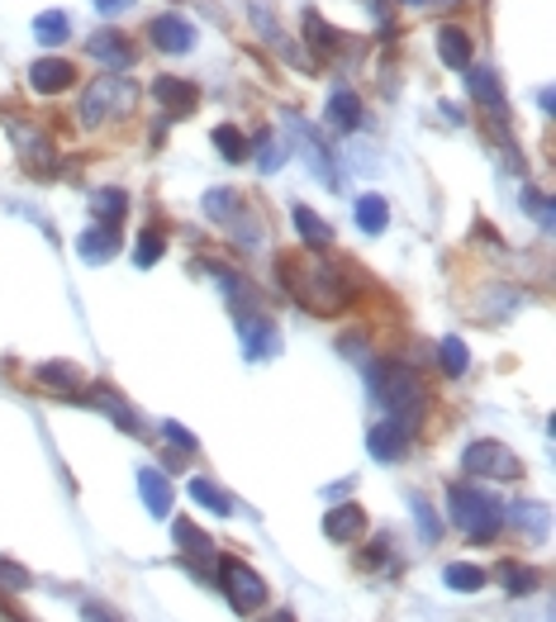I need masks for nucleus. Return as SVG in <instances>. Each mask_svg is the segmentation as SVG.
Instances as JSON below:
<instances>
[{"instance_id":"f257e3e1","label":"nucleus","mask_w":556,"mask_h":622,"mask_svg":"<svg viewBox=\"0 0 556 622\" xmlns=\"http://www.w3.org/2000/svg\"><path fill=\"white\" fill-rule=\"evenodd\" d=\"M276 276H281L285 295H291L299 309H309V314H319V318H338L356 299L352 276L342 267L328 262V257H319V252H309V257H281Z\"/></svg>"},{"instance_id":"f03ea898","label":"nucleus","mask_w":556,"mask_h":622,"mask_svg":"<svg viewBox=\"0 0 556 622\" xmlns=\"http://www.w3.org/2000/svg\"><path fill=\"white\" fill-rule=\"evenodd\" d=\"M371 399L385 409V418L390 423H405L413 432V423L423 418V385H419V375H413L405 361H376L371 366Z\"/></svg>"},{"instance_id":"7ed1b4c3","label":"nucleus","mask_w":556,"mask_h":622,"mask_svg":"<svg viewBox=\"0 0 556 622\" xmlns=\"http://www.w3.org/2000/svg\"><path fill=\"white\" fill-rule=\"evenodd\" d=\"M447 509H452V523L466 532L470 542H490L499 528H504V509L490 489H480L476 480H456L447 489Z\"/></svg>"},{"instance_id":"20e7f679","label":"nucleus","mask_w":556,"mask_h":622,"mask_svg":"<svg viewBox=\"0 0 556 622\" xmlns=\"http://www.w3.org/2000/svg\"><path fill=\"white\" fill-rule=\"evenodd\" d=\"M134 105H138V86H128L124 77H100L91 91L81 95V124L86 128H100V124H110V120H124Z\"/></svg>"},{"instance_id":"39448f33","label":"nucleus","mask_w":556,"mask_h":622,"mask_svg":"<svg viewBox=\"0 0 556 622\" xmlns=\"http://www.w3.org/2000/svg\"><path fill=\"white\" fill-rule=\"evenodd\" d=\"M219 585H224L228 609L242 613V618L262 609L266 595H271V585L248 566V561H238V556H224V561H219Z\"/></svg>"},{"instance_id":"423d86ee","label":"nucleus","mask_w":556,"mask_h":622,"mask_svg":"<svg viewBox=\"0 0 556 622\" xmlns=\"http://www.w3.org/2000/svg\"><path fill=\"white\" fill-rule=\"evenodd\" d=\"M205 214L214 224H224L228 234H234V242L238 248H257V238H262V228H257V219H252V210L242 205V195L238 191H224V185H214V191H205Z\"/></svg>"},{"instance_id":"0eeeda50","label":"nucleus","mask_w":556,"mask_h":622,"mask_svg":"<svg viewBox=\"0 0 556 622\" xmlns=\"http://www.w3.org/2000/svg\"><path fill=\"white\" fill-rule=\"evenodd\" d=\"M462 471L470 475V480H519L523 461L513 456L504 442L480 438V442H470L466 452H462Z\"/></svg>"},{"instance_id":"6e6552de","label":"nucleus","mask_w":556,"mask_h":622,"mask_svg":"<svg viewBox=\"0 0 556 622\" xmlns=\"http://www.w3.org/2000/svg\"><path fill=\"white\" fill-rule=\"evenodd\" d=\"M86 53H91L100 67H110V71L134 67V43H128L120 29H100V34H91V38H86Z\"/></svg>"},{"instance_id":"1a4fd4ad","label":"nucleus","mask_w":556,"mask_h":622,"mask_svg":"<svg viewBox=\"0 0 556 622\" xmlns=\"http://www.w3.org/2000/svg\"><path fill=\"white\" fill-rule=\"evenodd\" d=\"M238 332H242V352L248 361H262L276 352V328H271L266 314H238Z\"/></svg>"},{"instance_id":"9d476101","label":"nucleus","mask_w":556,"mask_h":622,"mask_svg":"<svg viewBox=\"0 0 556 622\" xmlns=\"http://www.w3.org/2000/svg\"><path fill=\"white\" fill-rule=\"evenodd\" d=\"M148 38H152V48H162V53H185L195 43V29L181 20V14H157V20H148Z\"/></svg>"},{"instance_id":"9b49d317","label":"nucleus","mask_w":556,"mask_h":622,"mask_svg":"<svg viewBox=\"0 0 556 622\" xmlns=\"http://www.w3.org/2000/svg\"><path fill=\"white\" fill-rule=\"evenodd\" d=\"M71 81H77V71H71L67 57H38V63L29 67V86H34L38 95H57V91H67Z\"/></svg>"},{"instance_id":"f8f14e48","label":"nucleus","mask_w":556,"mask_h":622,"mask_svg":"<svg viewBox=\"0 0 556 622\" xmlns=\"http://www.w3.org/2000/svg\"><path fill=\"white\" fill-rule=\"evenodd\" d=\"M466 81H470V95H476L480 110H490L499 124L509 120V105H504V91H499V77L490 67H466Z\"/></svg>"},{"instance_id":"ddd939ff","label":"nucleus","mask_w":556,"mask_h":622,"mask_svg":"<svg viewBox=\"0 0 556 622\" xmlns=\"http://www.w3.org/2000/svg\"><path fill=\"white\" fill-rule=\"evenodd\" d=\"M366 446H371V456H376V461H399L409 452V428L385 418V423H376L366 432Z\"/></svg>"},{"instance_id":"4468645a","label":"nucleus","mask_w":556,"mask_h":622,"mask_svg":"<svg viewBox=\"0 0 556 622\" xmlns=\"http://www.w3.org/2000/svg\"><path fill=\"white\" fill-rule=\"evenodd\" d=\"M152 100H157V105H162L167 114H191V110L200 105L195 86L181 81V77H157V81H152Z\"/></svg>"},{"instance_id":"2eb2a0df","label":"nucleus","mask_w":556,"mask_h":622,"mask_svg":"<svg viewBox=\"0 0 556 622\" xmlns=\"http://www.w3.org/2000/svg\"><path fill=\"white\" fill-rule=\"evenodd\" d=\"M366 532V513L356 504H338V509L324 513V538L328 542H356Z\"/></svg>"},{"instance_id":"dca6fc26","label":"nucleus","mask_w":556,"mask_h":622,"mask_svg":"<svg viewBox=\"0 0 556 622\" xmlns=\"http://www.w3.org/2000/svg\"><path fill=\"white\" fill-rule=\"evenodd\" d=\"M324 120H328V128H333V134H352V128H362V100H356L348 86H338V91L328 95Z\"/></svg>"},{"instance_id":"f3484780","label":"nucleus","mask_w":556,"mask_h":622,"mask_svg":"<svg viewBox=\"0 0 556 622\" xmlns=\"http://www.w3.org/2000/svg\"><path fill=\"white\" fill-rule=\"evenodd\" d=\"M34 381L71 399V395H77V389L86 385V375H81L77 361H43V366H34Z\"/></svg>"},{"instance_id":"a211bd4d","label":"nucleus","mask_w":556,"mask_h":622,"mask_svg":"<svg viewBox=\"0 0 556 622\" xmlns=\"http://www.w3.org/2000/svg\"><path fill=\"white\" fill-rule=\"evenodd\" d=\"M138 495H143V504H148L152 518H167L171 513V499H177V495H171V480H167L162 471H152V466L138 471Z\"/></svg>"},{"instance_id":"6ab92c4d","label":"nucleus","mask_w":556,"mask_h":622,"mask_svg":"<svg viewBox=\"0 0 556 622\" xmlns=\"http://www.w3.org/2000/svg\"><path fill=\"white\" fill-rule=\"evenodd\" d=\"M438 57H442V67L466 71V67H470V38H466L456 24H442V29H438Z\"/></svg>"},{"instance_id":"aec40b11","label":"nucleus","mask_w":556,"mask_h":622,"mask_svg":"<svg viewBox=\"0 0 556 622\" xmlns=\"http://www.w3.org/2000/svg\"><path fill=\"white\" fill-rule=\"evenodd\" d=\"M114 248H120V238H114V228H105V224L86 228V234L77 238V252H81V262H91V267L110 262V257H114Z\"/></svg>"},{"instance_id":"412c9836","label":"nucleus","mask_w":556,"mask_h":622,"mask_svg":"<svg viewBox=\"0 0 556 622\" xmlns=\"http://www.w3.org/2000/svg\"><path fill=\"white\" fill-rule=\"evenodd\" d=\"M291 219H295V234H299V242H305L309 252H324L328 242H333V228H328V224H324V219H319V214H314L309 205H295Z\"/></svg>"},{"instance_id":"4be33fe9","label":"nucleus","mask_w":556,"mask_h":622,"mask_svg":"<svg viewBox=\"0 0 556 622\" xmlns=\"http://www.w3.org/2000/svg\"><path fill=\"white\" fill-rule=\"evenodd\" d=\"M86 404H95L100 414H110L124 432H138V428H143V423H138V414L128 409V404H124L120 395H114V389H105V385H91V399H86Z\"/></svg>"},{"instance_id":"5701e85b","label":"nucleus","mask_w":556,"mask_h":622,"mask_svg":"<svg viewBox=\"0 0 556 622\" xmlns=\"http://www.w3.org/2000/svg\"><path fill=\"white\" fill-rule=\"evenodd\" d=\"M356 228H362L366 238L385 234V228H390V205H385L381 195H362L356 200Z\"/></svg>"},{"instance_id":"b1692460","label":"nucleus","mask_w":556,"mask_h":622,"mask_svg":"<svg viewBox=\"0 0 556 622\" xmlns=\"http://www.w3.org/2000/svg\"><path fill=\"white\" fill-rule=\"evenodd\" d=\"M14 143H20V152H24L29 167H38V171L53 167V143L43 138L38 128H20V124H14Z\"/></svg>"},{"instance_id":"393cba45","label":"nucleus","mask_w":556,"mask_h":622,"mask_svg":"<svg viewBox=\"0 0 556 622\" xmlns=\"http://www.w3.org/2000/svg\"><path fill=\"white\" fill-rule=\"evenodd\" d=\"M91 214H95V219L105 224V228H114V224H120L124 214H128V195L120 191V185H105V191L91 195Z\"/></svg>"},{"instance_id":"a878e982","label":"nucleus","mask_w":556,"mask_h":622,"mask_svg":"<svg viewBox=\"0 0 556 622\" xmlns=\"http://www.w3.org/2000/svg\"><path fill=\"white\" fill-rule=\"evenodd\" d=\"M171 532H177V542L195 556V570H205V561L214 556V542H209L205 532H200V528L191 523V518H177V523H171Z\"/></svg>"},{"instance_id":"bb28decb","label":"nucleus","mask_w":556,"mask_h":622,"mask_svg":"<svg viewBox=\"0 0 556 622\" xmlns=\"http://www.w3.org/2000/svg\"><path fill=\"white\" fill-rule=\"evenodd\" d=\"M34 38L48 43V48H57V43L71 38V20L63 10H43V14H34Z\"/></svg>"},{"instance_id":"cd10ccee","label":"nucleus","mask_w":556,"mask_h":622,"mask_svg":"<svg viewBox=\"0 0 556 622\" xmlns=\"http://www.w3.org/2000/svg\"><path fill=\"white\" fill-rule=\"evenodd\" d=\"M442 585L456 589V595H476V589L490 585V575H485L480 566H466V561H456V566L442 570Z\"/></svg>"},{"instance_id":"c85d7f7f","label":"nucleus","mask_w":556,"mask_h":622,"mask_svg":"<svg viewBox=\"0 0 556 622\" xmlns=\"http://www.w3.org/2000/svg\"><path fill=\"white\" fill-rule=\"evenodd\" d=\"M495 575L504 580V589L513 599H523V595H533V585H537V575L527 570V566H519V561H499L495 566Z\"/></svg>"},{"instance_id":"c756f323","label":"nucleus","mask_w":556,"mask_h":622,"mask_svg":"<svg viewBox=\"0 0 556 622\" xmlns=\"http://www.w3.org/2000/svg\"><path fill=\"white\" fill-rule=\"evenodd\" d=\"M438 361H442V371H447V375H466V366H470L466 342H462V338H452V332H447V338L438 342Z\"/></svg>"},{"instance_id":"7c9ffc66","label":"nucleus","mask_w":556,"mask_h":622,"mask_svg":"<svg viewBox=\"0 0 556 622\" xmlns=\"http://www.w3.org/2000/svg\"><path fill=\"white\" fill-rule=\"evenodd\" d=\"M191 499H195V504H205L209 513H224V518L234 513V499H228L219 485H209V480H191Z\"/></svg>"},{"instance_id":"2f4dec72","label":"nucleus","mask_w":556,"mask_h":622,"mask_svg":"<svg viewBox=\"0 0 556 622\" xmlns=\"http://www.w3.org/2000/svg\"><path fill=\"white\" fill-rule=\"evenodd\" d=\"M24 589H34V575L20 561H0V595H24Z\"/></svg>"},{"instance_id":"473e14b6","label":"nucleus","mask_w":556,"mask_h":622,"mask_svg":"<svg viewBox=\"0 0 556 622\" xmlns=\"http://www.w3.org/2000/svg\"><path fill=\"white\" fill-rule=\"evenodd\" d=\"M162 252H167L162 234H157V228H143V234H138V248H134V262H138V267H157V262H162Z\"/></svg>"},{"instance_id":"72a5a7b5","label":"nucleus","mask_w":556,"mask_h":622,"mask_svg":"<svg viewBox=\"0 0 556 622\" xmlns=\"http://www.w3.org/2000/svg\"><path fill=\"white\" fill-rule=\"evenodd\" d=\"M214 148H219L228 162H242V157H248V138L238 134V128H228V124H219L214 128Z\"/></svg>"},{"instance_id":"f704fd0d","label":"nucleus","mask_w":556,"mask_h":622,"mask_svg":"<svg viewBox=\"0 0 556 622\" xmlns=\"http://www.w3.org/2000/svg\"><path fill=\"white\" fill-rule=\"evenodd\" d=\"M305 38H309V43H314V48H319V53L338 48V34H333V29H328V24L319 20V14H314V10H305Z\"/></svg>"},{"instance_id":"c9c22d12","label":"nucleus","mask_w":556,"mask_h":622,"mask_svg":"<svg viewBox=\"0 0 556 622\" xmlns=\"http://www.w3.org/2000/svg\"><path fill=\"white\" fill-rule=\"evenodd\" d=\"M523 210H533V219H537L542 228L556 224V205H552V195H542V191H527V195H523Z\"/></svg>"},{"instance_id":"e433bc0d","label":"nucleus","mask_w":556,"mask_h":622,"mask_svg":"<svg viewBox=\"0 0 556 622\" xmlns=\"http://www.w3.org/2000/svg\"><path fill=\"white\" fill-rule=\"evenodd\" d=\"M252 152H257V167H262V171H276L281 167V148H276V138H271V134H257V143H252Z\"/></svg>"},{"instance_id":"4c0bfd02","label":"nucleus","mask_w":556,"mask_h":622,"mask_svg":"<svg viewBox=\"0 0 556 622\" xmlns=\"http://www.w3.org/2000/svg\"><path fill=\"white\" fill-rule=\"evenodd\" d=\"M413 513H419V528H423V538H428V542H438V538H442V523L433 518V509H428L423 499H413Z\"/></svg>"},{"instance_id":"58836bf2","label":"nucleus","mask_w":556,"mask_h":622,"mask_svg":"<svg viewBox=\"0 0 556 622\" xmlns=\"http://www.w3.org/2000/svg\"><path fill=\"white\" fill-rule=\"evenodd\" d=\"M162 432H167V438H171V446H181L185 456H191L195 446H200V442H195V432H191V428H181V423H162Z\"/></svg>"},{"instance_id":"ea45409f","label":"nucleus","mask_w":556,"mask_h":622,"mask_svg":"<svg viewBox=\"0 0 556 622\" xmlns=\"http://www.w3.org/2000/svg\"><path fill=\"white\" fill-rule=\"evenodd\" d=\"M81 618H86V622H120L114 613H105V609H100V603H81Z\"/></svg>"},{"instance_id":"a19ab883","label":"nucleus","mask_w":556,"mask_h":622,"mask_svg":"<svg viewBox=\"0 0 556 622\" xmlns=\"http://www.w3.org/2000/svg\"><path fill=\"white\" fill-rule=\"evenodd\" d=\"M537 105H542V110H547V114L556 110V91H552V86H542V91H537Z\"/></svg>"},{"instance_id":"79ce46f5","label":"nucleus","mask_w":556,"mask_h":622,"mask_svg":"<svg viewBox=\"0 0 556 622\" xmlns=\"http://www.w3.org/2000/svg\"><path fill=\"white\" fill-rule=\"evenodd\" d=\"M124 5H134V0H95L100 14H114V10H124Z\"/></svg>"},{"instance_id":"37998d69","label":"nucleus","mask_w":556,"mask_h":622,"mask_svg":"<svg viewBox=\"0 0 556 622\" xmlns=\"http://www.w3.org/2000/svg\"><path fill=\"white\" fill-rule=\"evenodd\" d=\"M262 622H295V613H285V609H276L271 618H262Z\"/></svg>"},{"instance_id":"c03bdc74","label":"nucleus","mask_w":556,"mask_h":622,"mask_svg":"<svg viewBox=\"0 0 556 622\" xmlns=\"http://www.w3.org/2000/svg\"><path fill=\"white\" fill-rule=\"evenodd\" d=\"M399 5H423V0H399Z\"/></svg>"}]
</instances>
